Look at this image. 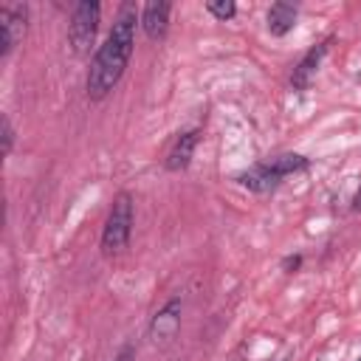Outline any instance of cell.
Here are the masks:
<instances>
[{
    "label": "cell",
    "instance_id": "1",
    "mask_svg": "<svg viewBox=\"0 0 361 361\" xmlns=\"http://www.w3.org/2000/svg\"><path fill=\"white\" fill-rule=\"evenodd\" d=\"M141 20L135 17L133 6H124L107 34V39L99 45L96 56L90 59V71H87V96L90 99H104L118 79L124 76V68L133 56V45H135V25Z\"/></svg>",
    "mask_w": 361,
    "mask_h": 361
},
{
    "label": "cell",
    "instance_id": "2",
    "mask_svg": "<svg viewBox=\"0 0 361 361\" xmlns=\"http://www.w3.org/2000/svg\"><path fill=\"white\" fill-rule=\"evenodd\" d=\"M130 231H133V197H130V192H118L113 206H110V214L104 220L102 251L104 254H118L121 248H127Z\"/></svg>",
    "mask_w": 361,
    "mask_h": 361
},
{
    "label": "cell",
    "instance_id": "3",
    "mask_svg": "<svg viewBox=\"0 0 361 361\" xmlns=\"http://www.w3.org/2000/svg\"><path fill=\"white\" fill-rule=\"evenodd\" d=\"M99 3L93 0H82L73 6V14H71V23H68V39H71V48L85 56L96 39V31H99Z\"/></svg>",
    "mask_w": 361,
    "mask_h": 361
},
{
    "label": "cell",
    "instance_id": "4",
    "mask_svg": "<svg viewBox=\"0 0 361 361\" xmlns=\"http://www.w3.org/2000/svg\"><path fill=\"white\" fill-rule=\"evenodd\" d=\"M25 23H28V8L25 6H20V3L0 6V56L3 59L25 37Z\"/></svg>",
    "mask_w": 361,
    "mask_h": 361
},
{
    "label": "cell",
    "instance_id": "5",
    "mask_svg": "<svg viewBox=\"0 0 361 361\" xmlns=\"http://www.w3.org/2000/svg\"><path fill=\"white\" fill-rule=\"evenodd\" d=\"M180 313H183V302L180 296H172L149 322V338L152 344H169L178 330H180Z\"/></svg>",
    "mask_w": 361,
    "mask_h": 361
},
{
    "label": "cell",
    "instance_id": "6",
    "mask_svg": "<svg viewBox=\"0 0 361 361\" xmlns=\"http://www.w3.org/2000/svg\"><path fill=\"white\" fill-rule=\"evenodd\" d=\"M169 11H172V6L166 0H152V3L144 6V11H141V28H144V34L149 39H161L166 34V28H169Z\"/></svg>",
    "mask_w": 361,
    "mask_h": 361
},
{
    "label": "cell",
    "instance_id": "7",
    "mask_svg": "<svg viewBox=\"0 0 361 361\" xmlns=\"http://www.w3.org/2000/svg\"><path fill=\"white\" fill-rule=\"evenodd\" d=\"M195 147H197V130H186V133H180V135L172 141L164 166H166L169 172H180V169H186L189 161H192Z\"/></svg>",
    "mask_w": 361,
    "mask_h": 361
},
{
    "label": "cell",
    "instance_id": "8",
    "mask_svg": "<svg viewBox=\"0 0 361 361\" xmlns=\"http://www.w3.org/2000/svg\"><path fill=\"white\" fill-rule=\"evenodd\" d=\"M327 48H330V37H327V39H322L319 45H313V48L299 59V65L293 68V76H290L293 87H307V82H310V76L316 73V68L322 65V59H324Z\"/></svg>",
    "mask_w": 361,
    "mask_h": 361
},
{
    "label": "cell",
    "instance_id": "9",
    "mask_svg": "<svg viewBox=\"0 0 361 361\" xmlns=\"http://www.w3.org/2000/svg\"><path fill=\"white\" fill-rule=\"evenodd\" d=\"M237 180H240L245 189H251V192H271V189L279 186L282 178H279L268 164H257V166H251L248 172L237 175Z\"/></svg>",
    "mask_w": 361,
    "mask_h": 361
},
{
    "label": "cell",
    "instance_id": "10",
    "mask_svg": "<svg viewBox=\"0 0 361 361\" xmlns=\"http://www.w3.org/2000/svg\"><path fill=\"white\" fill-rule=\"evenodd\" d=\"M296 17H299L296 6H290V3H274L268 8V31L274 37H285L288 31H293Z\"/></svg>",
    "mask_w": 361,
    "mask_h": 361
},
{
    "label": "cell",
    "instance_id": "11",
    "mask_svg": "<svg viewBox=\"0 0 361 361\" xmlns=\"http://www.w3.org/2000/svg\"><path fill=\"white\" fill-rule=\"evenodd\" d=\"M279 178L285 175H293V172H305L307 169V158L305 155H296V152H285V155H276L271 161H265Z\"/></svg>",
    "mask_w": 361,
    "mask_h": 361
},
{
    "label": "cell",
    "instance_id": "12",
    "mask_svg": "<svg viewBox=\"0 0 361 361\" xmlns=\"http://www.w3.org/2000/svg\"><path fill=\"white\" fill-rule=\"evenodd\" d=\"M206 11L212 14V17H217V20H231L234 14H237V6L231 3V0H209L206 3Z\"/></svg>",
    "mask_w": 361,
    "mask_h": 361
},
{
    "label": "cell",
    "instance_id": "13",
    "mask_svg": "<svg viewBox=\"0 0 361 361\" xmlns=\"http://www.w3.org/2000/svg\"><path fill=\"white\" fill-rule=\"evenodd\" d=\"M0 124H3V155H8V152H11V147H14V127H11L8 116H3V118H0Z\"/></svg>",
    "mask_w": 361,
    "mask_h": 361
},
{
    "label": "cell",
    "instance_id": "14",
    "mask_svg": "<svg viewBox=\"0 0 361 361\" xmlns=\"http://www.w3.org/2000/svg\"><path fill=\"white\" fill-rule=\"evenodd\" d=\"M113 361H133V347H124Z\"/></svg>",
    "mask_w": 361,
    "mask_h": 361
},
{
    "label": "cell",
    "instance_id": "15",
    "mask_svg": "<svg viewBox=\"0 0 361 361\" xmlns=\"http://www.w3.org/2000/svg\"><path fill=\"white\" fill-rule=\"evenodd\" d=\"M353 209H361V189H358L355 197H353Z\"/></svg>",
    "mask_w": 361,
    "mask_h": 361
},
{
    "label": "cell",
    "instance_id": "16",
    "mask_svg": "<svg viewBox=\"0 0 361 361\" xmlns=\"http://www.w3.org/2000/svg\"><path fill=\"white\" fill-rule=\"evenodd\" d=\"M296 265H299V257H293V259L285 262V268H296Z\"/></svg>",
    "mask_w": 361,
    "mask_h": 361
},
{
    "label": "cell",
    "instance_id": "17",
    "mask_svg": "<svg viewBox=\"0 0 361 361\" xmlns=\"http://www.w3.org/2000/svg\"><path fill=\"white\" fill-rule=\"evenodd\" d=\"M358 361H361V358H358Z\"/></svg>",
    "mask_w": 361,
    "mask_h": 361
}]
</instances>
